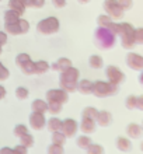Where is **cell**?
Wrapping results in <instances>:
<instances>
[{
	"mask_svg": "<svg viewBox=\"0 0 143 154\" xmlns=\"http://www.w3.org/2000/svg\"><path fill=\"white\" fill-rule=\"evenodd\" d=\"M93 88H94V81L87 80V79L79 80L77 91L80 94H83V95H90V94H93Z\"/></svg>",
	"mask_w": 143,
	"mask_h": 154,
	"instance_id": "17",
	"label": "cell"
},
{
	"mask_svg": "<svg viewBox=\"0 0 143 154\" xmlns=\"http://www.w3.org/2000/svg\"><path fill=\"white\" fill-rule=\"evenodd\" d=\"M3 18H4V23H16V21H18L21 18V16L17 11L11 10V8H7V10L4 11Z\"/></svg>",
	"mask_w": 143,
	"mask_h": 154,
	"instance_id": "26",
	"label": "cell"
},
{
	"mask_svg": "<svg viewBox=\"0 0 143 154\" xmlns=\"http://www.w3.org/2000/svg\"><path fill=\"white\" fill-rule=\"evenodd\" d=\"M0 2H2V0H0Z\"/></svg>",
	"mask_w": 143,
	"mask_h": 154,
	"instance_id": "54",
	"label": "cell"
},
{
	"mask_svg": "<svg viewBox=\"0 0 143 154\" xmlns=\"http://www.w3.org/2000/svg\"><path fill=\"white\" fill-rule=\"evenodd\" d=\"M20 139V144H23V146H25L27 149H30V147H33L34 146V143H35V139H34V136L31 133H25V134H23L21 137H18Z\"/></svg>",
	"mask_w": 143,
	"mask_h": 154,
	"instance_id": "28",
	"label": "cell"
},
{
	"mask_svg": "<svg viewBox=\"0 0 143 154\" xmlns=\"http://www.w3.org/2000/svg\"><path fill=\"white\" fill-rule=\"evenodd\" d=\"M20 23V28H21V34H27L30 31V23L25 18H20L18 20Z\"/></svg>",
	"mask_w": 143,
	"mask_h": 154,
	"instance_id": "41",
	"label": "cell"
},
{
	"mask_svg": "<svg viewBox=\"0 0 143 154\" xmlns=\"http://www.w3.org/2000/svg\"><path fill=\"white\" fill-rule=\"evenodd\" d=\"M0 154H18L16 150H14V147H0Z\"/></svg>",
	"mask_w": 143,
	"mask_h": 154,
	"instance_id": "45",
	"label": "cell"
},
{
	"mask_svg": "<svg viewBox=\"0 0 143 154\" xmlns=\"http://www.w3.org/2000/svg\"><path fill=\"white\" fill-rule=\"evenodd\" d=\"M139 83L143 85V70L140 72V74H139Z\"/></svg>",
	"mask_w": 143,
	"mask_h": 154,
	"instance_id": "49",
	"label": "cell"
},
{
	"mask_svg": "<svg viewBox=\"0 0 143 154\" xmlns=\"http://www.w3.org/2000/svg\"><path fill=\"white\" fill-rule=\"evenodd\" d=\"M89 65H90L91 69L98 70V69H102L104 67V60L100 55H91L89 57Z\"/></svg>",
	"mask_w": 143,
	"mask_h": 154,
	"instance_id": "25",
	"label": "cell"
},
{
	"mask_svg": "<svg viewBox=\"0 0 143 154\" xmlns=\"http://www.w3.org/2000/svg\"><path fill=\"white\" fill-rule=\"evenodd\" d=\"M97 114H98V109L95 106H86L82 111V116H89V118H93V119H95Z\"/></svg>",
	"mask_w": 143,
	"mask_h": 154,
	"instance_id": "37",
	"label": "cell"
},
{
	"mask_svg": "<svg viewBox=\"0 0 143 154\" xmlns=\"http://www.w3.org/2000/svg\"><path fill=\"white\" fill-rule=\"evenodd\" d=\"M91 143H93L91 137H90V136H87V134H84V133L76 137V146H77L79 149H83V150H86Z\"/></svg>",
	"mask_w": 143,
	"mask_h": 154,
	"instance_id": "24",
	"label": "cell"
},
{
	"mask_svg": "<svg viewBox=\"0 0 143 154\" xmlns=\"http://www.w3.org/2000/svg\"><path fill=\"white\" fill-rule=\"evenodd\" d=\"M118 3L123 8V11H126V10L133 7V0H118Z\"/></svg>",
	"mask_w": 143,
	"mask_h": 154,
	"instance_id": "42",
	"label": "cell"
},
{
	"mask_svg": "<svg viewBox=\"0 0 143 154\" xmlns=\"http://www.w3.org/2000/svg\"><path fill=\"white\" fill-rule=\"evenodd\" d=\"M112 21V18H111L108 14H100V16L97 17V24L98 27H108L110 25V23Z\"/></svg>",
	"mask_w": 143,
	"mask_h": 154,
	"instance_id": "35",
	"label": "cell"
},
{
	"mask_svg": "<svg viewBox=\"0 0 143 154\" xmlns=\"http://www.w3.org/2000/svg\"><path fill=\"white\" fill-rule=\"evenodd\" d=\"M77 2H79L80 4H87L89 2H91V0H77Z\"/></svg>",
	"mask_w": 143,
	"mask_h": 154,
	"instance_id": "50",
	"label": "cell"
},
{
	"mask_svg": "<svg viewBox=\"0 0 143 154\" xmlns=\"http://www.w3.org/2000/svg\"><path fill=\"white\" fill-rule=\"evenodd\" d=\"M16 97H17V100L24 101V100H27V98L30 97V90L27 88V87H23V85L17 87L16 88Z\"/></svg>",
	"mask_w": 143,
	"mask_h": 154,
	"instance_id": "30",
	"label": "cell"
},
{
	"mask_svg": "<svg viewBox=\"0 0 143 154\" xmlns=\"http://www.w3.org/2000/svg\"><path fill=\"white\" fill-rule=\"evenodd\" d=\"M136 102H138V97L131 94V95H128L125 98V106H126V109H135L136 108Z\"/></svg>",
	"mask_w": 143,
	"mask_h": 154,
	"instance_id": "36",
	"label": "cell"
},
{
	"mask_svg": "<svg viewBox=\"0 0 143 154\" xmlns=\"http://www.w3.org/2000/svg\"><path fill=\"white\" fill-rule=\"evenodd\" d=\"M62 123H63V121H62L61 118H58V115H52L49 119H46V129L51 133L58 132V130H62Z\"/></svg>",
	"mask_w": 143,
	"mask_h": 154,
	"instance_id": "19",
	"label": "cell"
},
{
	"mask_svg": "<svg viewBox=\"0 0 143 154\" xmlns=\"http://www.w3.org/2000/svg\"><path fill=\"white\" fill-rule=\"evenodd\" d=\"M45 100L48 102H59V104H66L69 101V93L65 91L63 88H51L46 91L45 94Z\"/></svg>",
	"mask_w": 143,
	"mask_h": 154,
	"instance_id": "9",
	"label": "cell"
},
{
	"mask_svg": "<svg viewBox=\"0 0 143 154\" xmlns=\"http://www.w3.org/2000/svg\"><path fill=\"white\" fill-rule=\"evenodd\" d=\"M7 41H8V34L4 29H2L0 31V46H4L7 44Z\"/></svg>",
	"mask_w": 143,
	"mask_h": 154,
	"instance_id": "43",
	"label": "cell"
},
{
	"mask_svg": "<svg viewBox=\"0 0 143 154\" xmlns=\"http://www.w3.org/2000/svg\"><path fill=\"white\" fill-rule=\"evenodd\" d=\"M31 111L33 112H41V114L48 112V101L46 100H41V98L34 100L31 102Z\"/></svg>",
	"mask_w": 143,
	"mask_h": 154,
	"instance_id": "20",
	"label": "cell"
},
{
	"mask_svg": "<svg viewBox=\"0 0 143 154\" xmlns=\"http://www.w3.org/2000/svg\"><path fill=\"white\" fill-rule=\"evenodd\" d=\"M3 53V46H0V55Z\"/></svg>",
	"mask_w": 143,
	"mask_h": 154,
	"instance_id": "52",
	"label": "cell"
},
{
	"mask_svg": "<svg viewBox=\"0 0 143 154\" xmlns=\"http://www.w3.org/2000/svg\"><path fill=\"white\" fill-rule=\"evenodd\" d=\"M62 132L65 133V136L67 139L77 136L79 122L76 121V119H73V118H66V119H63V123H62Z\"/></svg>",
	"mask_w": 143,
	"mask_h": 154,
	"instance_id": "10",
	"label": "cell"
},
{
	"mask_svg": "<svg viewBox=\"0 0 143 154\" xmlns=\"http://www.w3.org/2000/svg\"><path fill=\"white\" fill-rule=\"evenodd\" d=\"M61 29V21L55 16H49L46 18H42L37 24V31L41 35H53Z\"/></svg>",
	"mask_w": 143,
	"mask_h": 154,
	"instance_id": "3",
	"label": "cell"
},
{
	"mask_svg": "<svg viewBox=\"0 0 143 154\" xmlns=\"http://www.w3.org/2000/svg\"><path fill=\"white\" fill-rule=\"evenodd\" d=\"M46 154H65V149L62 144H55V143H51L48 146V150Z\"/></svg>",
	"mask_w": 143,
	"mask_h": 154,
	"instance_id": "31",
	"label": "cell"
},
{
	"mask_svg": "<svg viewBox=\"0 0 143 154\" xmlns=\"http://www.w3.org/2000/svg\"><path fill=\"white\" fill-rule=\"evenodd\" d=\"M143 134V128L139 123H135V122H131L129 125L126 126V136L132 140H138V139L142 137Z\"/></svg>",
	"mask_w": 143,
	"mask_h": 154,
	"instance_id": "15",
	"label": "cell"
},
{
	"mask_svg": "<svg viewBox=\"0 0 143 154\" xmlns=\"http://www.w3.org/2000/svg\"><path fill=\"white\" fill-rule=\"evenodd\" d=\"M79 128L82 130V133L91 134V133H94L95 129H97V122H95V119H93V118L82 116V121L79 123Z\"/></svg>",
	"mask_w": 143,
	"mask_h": 154,
	"instance_id": "13",
	"label": "cell"
},
{
	"mask_svg": "<svg viewBox=\"0 0 143 154\" xmlns=\"http://www.w3.org/2000/svg\"><path fill=\"white\" fill-rule=\"evenodd\" d=\"M51 2H52V6L55 8H63L67 3L66 0H51Z\"/></svg>",
	"mask_w": 143,
	"mask_h": 154,
	"instance_id": "44",
	"label": "cell"
},
{
	"mask_svg": "<svg viewBox=\"0 0 143 154\" xmlns=\"http://www.w3.org/2000/svg\"><path fill=\"white\" fill-rule=\"evenodd\" d=\"M14 150L18 154H28V149L25 146H23V144H17V146L14 147Z\"/></svg>",
	"mask_w": 143,
	"mask_h": 154,
	"instance_id": "46",
	"label": "cell"
},
{
	"mask_svg": "<svg viewBox=\"0 0 143 154\" xmlns=\"http://www.w3.org/2000/svg\"><path fill=\"white\" fill-rule=\"evenodd\" d=\"M126 65L129 69L135 70V72H142L143 70V55L136 52H129L126 55Z\"/></svg>",
	"mask_w": 143,
	"mask_h": 154,
	"instance_id": "11",
	"label": "cell"
},
{
	"mask_svg": "<svg viewBox=\"0 0 143 154\" xmlns=\"http://www.w3.org/2000/svg\"><path fill=\"white\" fill-rule=\"evenodd\" d=\"M107 28L110 29L112 34H115L117 37H118V35H121V32H122V24H121V23H115L114 20L111 21L110 25H108Z\"/></svg>",
	"mask_w": 143,
	"mask_h": 154,
	"instance_id": "34",
	"label": "cell"
},
{
	"mask_svg": "<svg viewBox=\"0 0 143 154\" xmlns=\"http://www.w3.org/2000/svg\"><path fill=\"white\" fill-rule=\"evenodd\" d=\"M105 77L110 83H112L115 85H119L126 79V76H125V73L122 70L119 69L118 66H114V65H110L105 67Z\"/></svg>",
	"mask_w": 143,
	"mask_h": 154,
	"instance_id": "8",
	"label": "cell"
},
{
	"mask_svg": "<svg viewBox=\"0 0 143 154\" xmlns=\"http://www.w3.org/2000/svg\"><path fill=\"white\" fill-rule=\"evenodd\" d=\"M87 154H105V149L102 147V144L98 143H91L90 146L86 149Z\"/></svg>",
	"mask_w": 143,
	"mask_h": 154,
	"instance_id": "29",
	"label": "cell"
},
{
	"mask_svg": "<svg viewBox=\"0 0 143 154\" xmlns=\"http://www.w3.org/2000/svg\"><path fill=\"white\" fill-rule=\"evenodd\" d=\"M8 8H11L14 11H17L20 16H23L27 10L24 0H8Z\"/></svg>",
	"mask_w": 143,
	"mask_h": 154,
	"instance_id": "21",
	"label": "cell"
},
{
	"mask_svg": "<svg viewBox=\"0 0 143 154\" xmlns=\"http://www.w3.org/2000/svg\"><path fill=\"white\" fill-rule=\"evenodd\" d=\"M10 77V72H8V69L4 66V63L2 60H0V83L2 81H6Z\"/></svg>",
	"mask_w": 143,
	"mask_h": 154,
	"instance_id": "39",
	"label": "cell"
},
{
	"mask_svg": "<svg viewBox=\"0 0 143 154\" xmlns=\"http://www.w3.org/2000/svg\"><path fill=\"white\" fill-rule=\"evenodd\" d=\"M115 147L121 153H129L132 150V139H129L128 136H118L115 140Z\"/></svg>",
	"mask_w": 143,
	"mask_h": 154,
	"instance_id": "16",
	"label": "cell"
},
{
	"mask_svg": "<svg viewBox=\"0 0 143 154\" xmlns=\"http://www.w3.org/2000/svg\"><path fill=\"white\" fill-rule=\"evenodd\" d=\"M118 93V85L112 84L108 80H95L94 88H93V95L97 98H107L111 95H115Z\"/></svg>",
	"mask_w": 143,
	"mask_h": 154,
	"instance_id": "4",
	"label": "cell"
},
{
	"mask_svg": "<svg viewBox=\"0 0 143 154\" xmlns=\"http://www.w3.org/2000/svg\"><path fill=\"white\" fill-rule=\"evenodd\" d=\"M136 108L140 111H143V95L138 97V102H136Z\"/></svg>",
	"mask_w": 143,
	"mask_h": 154,
	"instance_id": "47",
	"label": "cell"
},
{
	"mask_svg": "<svg viewBox=\"0 0 143 154\" xmlns=\"http://www.w3.org/2000/svg\"><path fill=\"white\" fill-rule=\"evenodd\" d=\"M4 31L8 34V35H21V28H20V23L16 21V23H4Z\"/></svg>",
	"mask_w": 143,
	"mask_h": 154,
	"instance_id": "23",
	"label": "cell"
},
{
	"mask_svg": "<svg viewBox=\"0 0 143 154\" xmlns=\"http://www.w3.org/2000/svg\"><path fill=\"white\" fill-rule=\"evenodd\" d=\"M142 128H143V122H142Z\"/></svg>",
	"mask_w": 143,
	"mask_h": 154,
	"instance_id": "53",
	"label": "cell"
},
{
	"mask_svg": "<svg viewBox=\"0 0 143 154\" xmlns=\"http://www.w3.org/2000/svg\"><path fill=\"white\" fill-rule=\"evenodd\" d=\"M122 24V32H121V45L123 49H132L135 48L136 39H135V27L131 23H121Z\"/></svg>",
	"mask_w": 143,
	"mask_h": 154,
	"instance_id": "5",
	"label": "cell"
},
{
	"mask_svg": "<svg viewBox=\"0 0 143 154\" xmlns=\"http://www.w3.org/2000/svg\"><path fill=\"white\" fill-rule=\"evenodd\" d=\"M51 70V65L46 60L34 62V74H45Z\"/></svg>",
	"mask_w": 143,
	"mask_h": 154,
	"instance_id": "22",
	"label": "cell"
},
{
	"mask_svg": "<svg viewBox=\"0 0 143 154\" xmlns=\"http://www.w3.org/2000/svg\"><path fill=\"white\" fill-rule=\"evenodd\" d=\"M66 136L65 133L62 132V130H58V132H53L52 136H51V140H52V143H55V144H65L66 143Z\"/></svg>",
	"mask_w": 143,
	"mask_h": 154,
	"instance_id": "27",
	"label": "cell"
},
{
	"mask_svg": "<svg viewBox=\"0 0 143 154\" xmlns=\"http://www.w3.org/2000/svg\"><path fill=\"white\" fill-rule=\"evenodd\" d=\"M140 151H142V153H143V140H142V143H140Z\"/></svg>",
	"mask_w": 143,
	"mask_h": 154,
	"instance_id": "51",
	"label": "cell"
},
{
	"mask_svg": "<svg viewBox=\"0 0 143 154\" xmlns=\"http://www.w3.org/2000/svg\"><path fill=\"white\" fill-rule=\"evenodd\" d=\"M80 80V70L74 66H70L59 74V87L67 93H76L77 91V83Z\"/></svg>",
	"mask_w": 143,
	"mask_h": 154,
	"instance_id": "1",
	"label": "cell"
},
{
	"mask_svg": "<svg viewBox=\"0 0 143 154\" xmlns=\"http://www.w3.org/2000/svg\"><path fill=\"white\" fill-rule=\"evenodd\" d=\"M72 65V60H70L69 57H59L56 62H53L52 65H51V70H53V72H63L65 69H67V67H70Z\"/></svg>",
	"mask_w": 143,
	"mask_h": 154,
	"instance_id": "18",
	"label": "cell"
},
{
	"mask_svg": "<svg viewBox=\"0 0 143 154\" xmlns=\"http://www.w3.org/2000/svg\"><path fill=\"white\" fill-rule=\"evenodd\" d=\"M102 7H104L105 14H108L112 20H119V18H122L123 14H125L123 8L119 6L118 0H104Z\"/></svg>",
	"mask_w": 143,
	"mask_h": 154,
	"instance_id": "6",
	"label": "cell"
},
{
	"mask_svg": "<svg viewBox=\"0 0 143 154\" xmlns=\"http://www.w3.org/2000/svg\"><path fill=\"white\" fill-rule=\"evenodd\" d=\"M16 65L20 67V70L27 76L34 74V60L31 59L28 53L21 52L16 56Z\"/></svg>",
	"mask_w": 143,
	"mask_h": 154,
	"instance_id": "7",
	"label": "cell"
},
{
	"mask_svg": "<svg viewBox=\"0 0 143 154\" xmlns=\"http://www.w3.org/2000/svg\"><path fill=\"white\" fill-rule=\"evenodd\" d=\"M13 133H14V136H17V137H21L23 134L28 133V126L24 125V123H18V125L14 126V129H13Z\"/></svg>",
	"mask_w": 143,
	"mask_h": 154,
	"instance_id": "32",
	"label": "cell"
},
{
	"mask_svg": "<svg viewBox=\"0 0 143 154\" xmlns=\"http://www.w3.org/2000/svg\"><path fill=\"white\" fill-rule=\"evenodd\" d=\"M6 94H7V90H6V87L0 84V101H2V100L6 97Z\"/></svg>",
	"mask_w": 143,
	"mask_h": 154,
	"instance_id": "48",
	"label": "cell"
},
{
	"mask_svg": "<svg viewBox=\"0 0 143 154\" xmlns=\"http://www.w3.org/2000/svg\"><path fill=\"white\" fill-rule=\"evenodd\" d=\"M135 39H136V44L143 45V27L135 28Z\"/></svg>",
	"mask_w": 143,
	"mask_h": 154,
	"instance_id": "40",
	"label": "cell"
},
{
	"mask_svg": "<svg viewBox=\"0 0 143 154\" xmlns=\"http://www.w3.org/2000/svg\"><path fill=\"white\" fill-rule=\"evenodd\" d=\"M27 7L33 8H42L45 6V0H24Z\"/></svg>",
	"mask_w": 143,
	"mask_h": 154,
	"instance_id": "38",
	"label": "cell"
},
{
	"mask_svg": "<svg viewBox=\"0 0 143 154\" xmlns=\"http://www.w3.org/2000/svg\"><path fill=\"white\" fill-rule=\"evenodd\" d=\"M95 122H97V126L107 128V126H110L111 122H112V114L107 109L98 111L97 116H95Z\"/></svg>",
	"mask_w": 143,
	"mask_h": 154,
	"instance_id": "14",
	"label": "cell"
},
{
	"mask_svg": "<svg viewBox=\"0 0 143 154\" xmlns=\"http://www.w3.org/2000/svg\"><path fill=\"white\" fill-rule=\"evenodd\" d=\"M30 128L33 130H42L46 126V118L45 114L41 112H31L28 116Z\"/></svg>",
	"mask_w": 143,
	"mask_h": 154,
	"instance_id": "12",
	"label": "cell"
},
{
	"mask_svg": "<svg viewBox=\"0 0 143 154\" xmlns=\"http://www.w3.org/2000/svg\"><path fill=\"white\" fill-rule=\"evenodd\" d=\"M94 42L97 48L102 51H110L117 45V35L105 27H97L94 31Z\"/></svg>",
	"mask_w": 143,
	"mask_h": 154,
	"instance_id": "2",
	"label": "cell"
},
{
	"mask_svg": "<svg viewBox=\"0 0 143 154\" xmlns=\"http://www.w3.org/2000/svg\"><path fill=\"white\" fill-rule=\"evenodd\" d=\"M62 104L59 102H48V112L51 115H59L62 112Z\"/></svg>",
	"mask_w": 143,
	"mask_h": 154,
	"instance_id": "33",
	"label": "cell"
}]
</instances>
